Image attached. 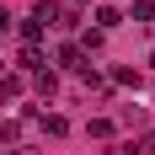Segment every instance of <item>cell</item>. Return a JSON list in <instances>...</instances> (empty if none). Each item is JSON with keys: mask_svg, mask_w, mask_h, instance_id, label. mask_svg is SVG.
Instances as JSON below:
<instances>
[{"mask_svg": "<svg viewBox=\"0 0 155 155\" xmlns=\"http://www.w3.org/2000/svg\"><path fill=\"white\" fill-rule=\"evenodd\" d=\"M59 64H64V70H75V75H86V70H91V59H86L75 43H64V48H59Z\"/></svg>", "mask_w": 155, "mask_h": 155, "instance_id": "obj_1", "label": "cell"}, {"mask_svg": "<svg viewBox=\"0 0 155 155\" xmlns=\"http://www.w3.org/2000/svg\"><path fill=\"white\" fill-rule=\"evenodd\" d=\"M102 43H107V32H96V27H91V32H86V38H80V54H96V48H102Z\"/></svg>", "mask_w": 155, "mask_h": 155, "instance_id": "obj_6", "label": "cell"}, {"mask_svg": "<svg viewBox=\"0 0 155 155\" xmlns=\"http://www.w3.org/2000/svg\"><path fill=\"white\" fill-rule=\"evenodd\" d=\"M43 134H48V139H59V134H70V123H64L59 112H48V118H43Z\"/></svg>", "mask_w": 155, "mask_h": 155, "instance_id": "obj_5", "label": "cell"}, {"mask_svg": "<svg viewBox=\"0 0 155 155\" xmlns=\"http://www.w3.org/2000/svg\"><path fill=\"white\" fill-rule=\"evenodd\" d=\"M134 21H155V0H134Z\"/></svg>", "mask_w": 155, "mask_h": 155, "instance_id": "obj_9", "label": "cell"}, {"mask_svg": "<svg viewBox=\"0 0 155 155\" xmlns=\"http://www.w3.org/2000/svg\"><path fill=\"white\" fill-rule=\"evenodd\" d=\"M75 5H86V0H75Z\"/></svg>", "mask_w": 155, "mask_h": 155, "instance_id": "obj_14", "label": "cell"}, {"mask_svg": "<svg viewBox=\"0 0 155 155\" xmlns=\"http://www.w3.org/2000/svg\"><path fill=\"white\" fill-rule=\"evenodd\" d=\"M59 91V80H54V70H43V75H38V96H54Z\"/></svg>", "mask_w": 155, "mask_h": 155, "instance_id": "obj_8", "label": "cell"}, {"mask_svg": "<svg viewBox=\"0 0 155 155\" xmlns=\"http://www.w3.org/2000/svg\"><path fill=\"white\" fill-rule=\"evenodd\" d=\"M16 64H21V70H27V75H43V48H21V59H16Z\"/></svg>", "mask_w": 155, "mask_h": 155, "instance_id": "obj_3", "label": "cell"}, {"mask_svg": "<svg viewBox=\"0 0 155 155\" xmlns=\"http://www.w3.org/2000/svg\"><path fill=\"white\" fill-rule=\"evenodd\" d=\"M0 75H5V59H0Z\"/></svg>", "mask_w": 155, "mask_h": 155, "instance_id": "obj_13", "label": "cell"}, {"mask_svg": "<svg viewBox=\"0 0 155 155\" xmlns=\"http://www.w3.org/2000/svg\"><path fill=\"white\" fill-rule=\"evenodd\" d=\"M91 21H96V32H112L118 21H123V11H118V5H96V16H91Z\"/></svg>", "mask_w": 155, "mask_h": 155, "instance_id": "obj_2", "label": "cell"}, {"mask_svg": "<svg viewBox=\"0 0 155 155\" xmlns=\"http://www.w3.org/2000/svg\"><path fill=\"white\" fill-rule=\"evenodd\" d=\"M16 139H21V123L5 118V123H0V144H16Z\"/></svg>", "mask_w": 155, "mask_h": 155, "instance_id": "obj_7", "label": "cell"}, {"mask_svg": "<svg viewBox=\"0 0 155 155\" xmlns=\"http://www.w3.org/2000/svg\"><path fill=\"white\" fill-rule=\"evenodd\" d=\"M139 150H144V155H155V134H144V144H139Z\"/></svg>", "mask_w": 155, "mask_h": 155, "instance_id": "obj_11", "label": "cell"}, {"mask_svg": "<svg viewBox=\"0 0 155 155\" xmlns=\"http://www.w3.org/2000/svg\"><path fill=\"white\" fill-rule=\"evenodd\" d=\"M112 134V118H91V139H107Z\"/></svg>", "mask_w": 155, "mask_h": 155, "instance_id": "obj_10", "label": "cell"}, {"mask_svg": "<svg viewBox=\"0 0 155 155\" xmlns=\"http://www.w3.org/2000/svg\"><path fill=\"white\" fill-rule=\"evenodd\" d=\"M5 21H11V16H5V5H0V27H5Z\"/></svg>", "mask_w": 155, "mask_h": 155, "instance_id": "obj_12", "label": "cell"}, {"mask_svg": "<svg viewBox=\"0 0 155 155\" xmlns=\"http://www.w3.org/2000/svg\"><path fill=\"white\" fill-rule=\"evenodd\" d=\"M21 96V75H0V102H16Z\"/></svg>", "mask_w": 155, "mask_h": 155, "instance_id": "obj_4", "label": "cell"}]
</instances>
